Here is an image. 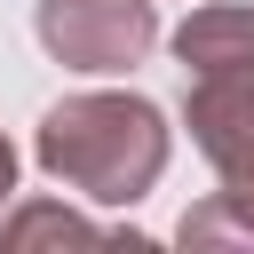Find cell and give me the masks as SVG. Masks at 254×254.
Masks as SVG:
<instances>
[{"label": "cell", "mask_w": 254, "mask_h": 254, "mask_svg": "<svg viewBox=\"0 0 254 254\" xmlns=\"http://www.w3.org/2000/svg\"><path fill=\"white\" fill-rule=\"evenodd\" d=\"M0 238H8V246H40V238H71V246H95L103 230H95L87 214H71V206H16V214L0 222Z\"/></svg>", "instance_id": "5"}, {"label": "cell", "mask_w": 254, "mask_h": 254, "mask_svg": "<svg viewBox=\"0 0 254 254\" xmlns=\"http://www.w3.org/2000/svg\"><path fill=\"white\" fill-rule=\"evenodd\" d=\"M32 32L64 71H135L159 40V8L151 0H40Z\"/></svg>", "instance_id": "2"}, {"label": "cell", "mask_w": 254, "mask_h": 254, "mask_svg": "<svg viewBox=\"0 0 254 254\" xmlns=\"http://www.w3.org/2000/svg\"><path fill=\"white\" fill-rule=\"evenodd\" d=\"M183 127L206 151V167L222 175V198L254 222V64L246 71H190Z\"/></svg>", "instance_id": "3"}, {"label": "cell", "mask_w": 254, "mask_h": 254, "mask_svg": "<svg viewBox=\"0 0 254 254\" xmlns=\"http://www.w3.org/2000/svg\"><path fill=\"white\" fill-rule=\"evenodd\" d=\"M175 56L183 71H246L254 64V8H190L183 32H175Z\"/></svg>", "instance_id": "4"}, {"label": "cell", "mask_w": 254, "mask_h": 254, "mask_svg": "<svg viewBox=\"0 0 254 254\" xmlns=\"http://www.w3.org/2000/svg\"><path fill=\"white\" fill-rule=\"evenodd\" d=\"M8 190H16V143L0 135V206H8Z\"/></svg>", "instance_id": "7"}, {"label": "cell", "mask_w": 254, "mask_h": 254, "mask_svg": "<svg viewBox=\"0 0 254 254\" xmlns=\"http://www.w3.org/2000/svg\"><path fill=\"white\" fill-rule=\"evenodd\" d=\"M32 151L64 190L95 206H135L167 175V119L143 95H64L48 103Z\"/></svg>", "instance_id": "1"}, {"label": "cell", "mask_w": 254, "mask_h": 254, "mask_svg": "<svg viewBox=\"0 0 254 254\" xmlns=\"http://www.w3.org/2000/svg\"><path fill=\"white\" fill-rule=\"evenodd\" d=\"M175 238H183V246H206V238H238V246H254V222L214 190L206 206H190V214H183V230H175Z\"/></svg>", "instance_id": "6"}]
</instances>
